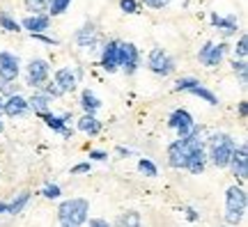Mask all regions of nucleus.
Returning a JSON list of instances; mask_svg holds the SVG:
<instances>
[{
    "instance_id": "2eb2a0df",
    "label": "nucleus",
    "mask_w": 248,
    "mask_h": 227,
    "mask_svg": "<svg viewBox=\"0 0 248 227\" xmlns=\"http://www.w3.org/2000/svg\"><path fill=\"white\" fill-rule=\"evenodd\" d=\"M212 26L216 28L223 37H232V35H237V30H239V21H237V16H218V14L214 12Z\"/></svg>"
},
{
    "instance_id": "1a4fd4ad",
    "label": "nucleus",
    "mask_w": 248,
    "mask_h": 227,
    "mask_svg": "<svg viewBox=\"0 0 248 227\" xmlns=\"http://www.w3.org/2000/svg\"><path fill=\"white\" fill-rule=\"evenodd\" d=\"M51 74V64L46 60H32L28 64V71H26V83L30 88H42Z\"/></svg>"
},
{
    "instance_id": "ea45409f",
    "label": "nucleus",
    "mask_w": 248,
    "mask_h": 227,
    "mask_svg": "<svg viewBox=\"0 0 248 227\" xmlns=\"http://www.w3.org/2000/svg\"><path fill=\"white\" fill-rule=\"evenodd\" d=\"M83 172H90V163H78L71 167V175H83Z\"/></svg>"
},
{
    "instance_id": "f3484780",
    "label": "nucleus",
    "mask_w": 248,
    "mask_h": 227,
    "mask_svg": "<svg viewBox=\"0 0 248 227\" xmlns=\"http://www.w3.org/2000/svg\"><path fill=\"white\" fill-rule=\"evenodd\" d=\"M97 28H94V23H85L83 28H78V32H76V44L80 46V48H94V44H97Z\"/></svg>"
},
{
    "instance_id": "bb28decb",
    "label": "nucleus",
    "mask_w": 248,
    "mask_h": 227,
    "mask_svg": "<svg viewBox=\"0 0 248 227\" xmlns=\"http://www.w3.org/2000/svg\"><path fill=\"white\" fill-rule=\"evenodd\" d=\"M0 28H5L7 32H21V26L9 16L7 12H2V14H0Z\"/></svg>"
},
{
    "instance_id": "a19ab883",
    "label": "nucleus",
    "mask_w": 248,
    "mask_h": 227,
    "mask_svg": "<svg viewBox=\"0 0 248 227\" xmlns=\"http://www.w3.org/2000/svg\"><path fill=\"white\" fill-rule=\"evenodd\" d=\"M90 227H110V225L104 218H92L90 220Z\"/></svg>"
},
{
    "instance_id": "9b49d317",
    "label": "nucleus",
    "mask_w": 248,
    "mask_h": 227,
    "mask_svg": "<svg viewBox=\"0 0 248 227\" xmlns=\"http://www.w3.org/2000/svg\"><path fill=\"white\" fill-rule=\"evenodd\" d=\"M228 167L232 170L234 177H239L241 182H246V177H248V147H246V142L239 145V147H234L232 158H230V166Z\"/></svg>"
},
{
    "instance_id": "a878e982",
    "label": "nucleus",
    "mask_w": 248,
    "mask_h": 227,
    "mask_svg": "<svg viewBox=\"0 0 248 227\" xmlns=\"http://www.w3.org/2000/svg\"><path fill=\"white\" fill-rule=\"evenodd\" d=\"M71 5V0H48V14L51 16H60L67 12V7Z\"/></svg>"
},
{
    "instance_id": "6e6552de",
    "label": "nucleus",
    "mask_w": 248,
    "mask_h": 227,
    "mask_svg": "<svg viewBox=\"0 0 248 227\" xmlns=\"http://www.w3.org/2000/svg\"><path fill=\"white\" fill-rule=\"evenodd\" d=\"M228 53V44H214V42H207V44L200 48L198 53V60L202 62L204 67H218Z\"/></svg>"
},
{
    "instance_id": "20e7f679",
    "label": "nucleus",
    "mask_w": 248,
    "mask_h": 227,
    "mask_svg": "<svg viewBox=\"0 0 248 227\" xmlns=\"http://www.w3.org/2000/svg\"><path fill=\"white\" fill-rule=\"evenodd\" d=\"M246 191L241 186H230L225 193V220L228 225H239L244 216H246Z\"/></svg>"
},
{
    "instance_id": "a18cd8bd",
    "label": "nucleus",
    "mask_w": 248,
    "mask_h": 227,
    "mask_svg": "<svg viewBox=\"0 0 248 227\" xmlns=\"http://www.w3.org/2000/svg\"><path fill=\"white\" fill-rule=\"evenodd\" d=\"M0 213H7V202H0Z\"/></svg>"
},
{
    "instance_id": "7c9ffc66",
    "label": "nucleus",
    "mask_w": 248,
    "mask_h": 227,
    "mask_svg": "<svg viewBox=\"0 0 248 227\" xmlns=\"http://www.w3.org/2000/svg\"><path fill=\"white\" fill-rule=\"evenodd\" d=\"M234 53H237L239 60H246V55H248V37L246 35L239 37V44L234 46Z\"/></svg>"
},
{
    "instance_id": "a211bd4d",
    "label": "nucleus",
    "mask_w": 248,
    "mask_h": 227,
    "mask_svg": "<svg viewBox=\"0 0 248 227\" xmlns=\"http://www.w3.org/2000/svg\"><path fill=\"white\" fill-rule=\"evenodd\" d=\"M101 67L108 71V74H115L120 69V64H117V42H108L104 46V53H101Z\"/></svg>"
},
{
    "instance_id": "5701e85b",
    "label": "nucleus",
    "mask_w": 248,
    "mask_h": 227,
    "mask_svg": "<svg viewBox=\"0 0 248 227\" xmlns=\"http://www.w3.org/2000/svg\"><path fill=\"white\" fill-rule=\"evenodd\" d=\"M28 202H30V193H28V191H21V193L16 195V197H14V200H12V202L7 204V213H12V216L21 213V211L26 209Z\"/></svg>"
},
{
    "instance_id": "39448f33",
    "label": "nucleus",
    "mask_w": 248,
    "mask_h": 227,
    "mask_svg": "<svg viewBox=\"0 0 248 227\" xmlns=\"http://www.w3.org/2000/svg\"><path fill=\"white\" fill-rule=\"evenodd\" d=\"M147 67H150L152 74L156 76H170L172 71L177 69L175 60L168 55V51H163L161 46H154L150 51V58H147Z\"/></svg>"
},
{
    "instance_id": "2f4dec72",
    "label": "nucleus",
    "mask_w": 248,
    "mask_h": 227,
    "mask_svg": "<svg viewBox=\"0 0 248 227\" xmlns=\"http://www.w3.org/2000/svg\"><path fill=\"white\" fill-rule=\"evenodd\" d=\"M26 2V7L30 9V12H35V14H42V9H46V5H48V0H23Z\"/></svg>"
},
{
    "instance_id": "4c0bfd02",
    "label": "nucleus",
    "mask_w": 248,
    "mask_h": 227,
    "mask_svg": "<svg viewBox=\"0 0 248 227\" xmlns=\"http://www.w3.org/2000/svg\"><path fill=\"white\" fill-rule=\"evenodd\" d=\"M232 69L237 71V74H246V71H248L246 60H234V62H232Z\"/></svg>"
},
{
    "instance_id": "4468645a",
    "label": "nucleus",
    "mask_w": 248,
    "mask_h": 227,
    "mask_svg": "<svg viewBox=\"0 0 248 227\" xmlns=\"http://www.w3.org/2000/svg\"><path fill=\"white\" fill-rule=\"evenodd\" d=\"M53 83L62 90V94H64V92H71V90H76V83H78V71L71 69V67H62V69L55 71Z\"/></svg>"
},
{
    "instance_id": "b1692460",
    "label": "nucleus",
    "mask_w": 248,
    "mask_h": 227,
    "mask_svg": "<svg viewBox=\"0 0 248 227\" xmlns=\"http://www.w3.org/2000/svg\"><path fill=\"white\" fill-rule=\"evenodd\" d=\"M117 227H142L140 213L138 211H124V213H120Z\"/></svg>"
},
{
    "instance_id": "f8f14e48",
    "label": "nucleus",
    "mask_w": 248,
    "mask_h": 227,
    "mask_svg": "<svg viewBox=\"0 0 248 227\" xmlns=\"http://www.w3.org/2000/svg\"><path fill=\"white\" fill-rule=\"evenodd\" d=\"M42 120H44V124L48 126V129H53L55 133H60V136H64V138H71L74 136V129H69L67 124L71 122V115L64 113V115H53L51 110L44 115H39Z\"/></svg>"
},
{
    "instance_id": "423d86ee",
    "label": "nucleus",
    "mask_w": 248,
    "mask_h": 227,
    "mask_svg": "<svg viewBox=\"0 0 248 227\" xmlns=\"http://www.w3.org/2000/svg\"><path fill=\"white\" fill-rule=\"evenodd\" d=\"M138 60H140V53L131 42H117V64L126 76H131L138 69Z\"/></svg>"
},
{
    "instance_id": "c9c22d12",
    "label": "nucleus",
    "mask_w": 248,
    "mask_h": 227,
    "mask_svg": "<svg viewBox=\"0 0 248 227\" xmlns=\"http://www.w3.org/2000/svg\"><path fill=\"white\" fill-rule=\"evenodd\" d=\"M142 2H145L147 7H152V9H163L170 0H142Z\"/></svg>"
},
{
    "instance_id": "f03ea898",
    "label": "nucleus",
    "mask_w": 248,
    "mask_h": 227,
    "mask_svg": "<svg viewBox=\"0 0 248 227\" xmlns=\"http://www.w3.org/2000/svg\"><path fill=\"white\" fill-rule=\"evenodd\" d=\"M90 202L85 197H71L58 207V223L60 227H83L88 223Z\"/></svg>"
},
{
    "instance_id": "72a5a7b5",
    "label": "nucleus",
    "mask_w": 248,
    "mask_h": 227,
    "mask_svg": "<svg viewBox=\"0 0 248 227\" xmlns=\"http://www.w3.org/2000/svg\"><path fill=\"white\" fill-rule=\"evenodd\" d=\"M120 7H122V12H126V14H136V12H138V2H136V0H120Z\"/></svg>"
},
{
    "instance_id": "79ce46f5",
    "label": "nucleus",
    "mask_w": 248,
    "mask_h": 227,
    "mask_svg": "<svg viewBox=\"0 0 248 227\" xmlns=\"http://www.w3.org/2000/svg\"><path fill=\"white\" fill-rule=\"evenodd\" d=\"M186 218H188V220H193V223H195V220H198V218H200V216H198V211H195V209H191V207H186Z\"/></svg>"
},
{
    "instance_id": "aec40b11",
    "label": "nucleus",
    "mask_w": 248,
    "mask_h": 227,
    "mask_svg": "<svg viewBox=\"0 0 248 227\" xmlns=\"http://www.w3.org/2000/svg\"><path fill=\"white\" fill-rule=\"evenodd\" d=\"M48 106H51V99H48L46 94H42V92H35V94L28 99V108H30L35 115L48 113Z\"/></svg>"
},
{
    "instance_id": "e433bc0d",
    "label": "nucleus",
    "mask_w": 248,
    "mask_h": 227,
    "mask_svg": "<svg viewBox=\"0 0 248 227\" xmlns=\"http://www.w3.org/2000/svg\"><path fill=\"white\" fill-rule=\"evenodd\" d=\"M108 151H99V149H90V161H106Z\"/></svg>"
},
{
    "instance_id": "37998d69",
    "label": "nucleus",
    "mask_w": 248,
    "mask_h": 227,
    "mask_svg": "<svg viewBox=\"0 0 248 227\" xmlns=\"http://www.w3.org/2000/svg\"><path fill=\"white\" fill-rule=\"evenodd\" d=\"M246 80H248L246 74H239V83H241V88H246Z\"/></svg>"
},
{
    "instance_id": "393cba45",
    "label": "nucleus",
    "mask_w": 248,
    "mask_h": 227,
    "mask_svg": "<svg viewBox=\"0 0 248 227\" xmlns=\"http://www.w3.org/2000/svg\"><path fill=\"white\" fill-rule=\"evenodd\" d=\"M188 92H191L193 96H200V99H202V101H207L209 106H216V104H218V96L214 94L212 90L202 88V85H195V88H193V90H188Z\"/></svg>"
},
{
    "instance_id": "49530a36",
    "label": "nucleus",
    "mask_w": 248,
    "mask_h": 227,
    "mask_svg": "<svg viewBox=\"0 0 248 227\" xmlns=\"http://www.w3.org/2000/svg\"><path fill=\"white\" fill-rule=\"evenodd\" d=\"M0 133H2V108H0Z\"/></svg>"
},
{
    "instance_id": "7ed1b4c3",
    "label": "nucleus",
    "mask_w": 248,
    "mask_h": 227,
    "mask_svg": "<svg viewBox=\"0 0 248 227\" xmlns=\"http://www.w3.org/2000/svg\"><path fill=\"white\" fill-rule=\"evenodd\" d=\"M237 147V142L232 140V136L228 133H214L207 140V161H212L216 167H228L230 166L232 151Z\"/></svg>"
},
{
    "instance_id": "c03bdc74",
    "label": "nucleus",
    "mask_w": 248,
    "mask_h": 227,
    "mask_svg": "<svg viewBox=\"0 0 248 227\" xmlns=\"http://www.w3.org/2000/svg\"><path fill=\"white\" fill-rule=\"evenodd\" d=\"M239 113H241V117H246V113H248V108H246V104H241V106H239Z\"/></svg>"
},
{
    "instance_id": "f704fd0d",
    "label": "nucleus",
    "mask_w": 248,
    "mask_h": 227,
    "mask_svg": "<svg viewBox=\"0 0 248 227\" xmlns=\"http://www.w3.org/2000/svg\"><path fill=\"white\" fill-rule=\"evenodd\" d=\"M0 92H2L5 96L18 94V85H14V83H2V80H0Z\"/></svg>"
},
{
    "instance_id": "412c9836",
    "label": "nucleus",
    "mask_w": 248,
    "mask_h": 227,
    "mask_svg": "<svg viewBox=\"0 0 248 227\" xmlns=\"http://www.w3.org/2000/svg\"><path fill=\"white\" fill-rule=\"evenodd\" d=\"M80 108L85 110V115H94L101 108V101L97 99L94 92H90V90H83L80 92Z\"/></svg>"
},
{
    "instance_id": "58836bf2",
    "label": "nucleus",
    "mask_w": 248,
    "mask_h": 227,
    "mask_svg": "<svg viewBox=\"0 0 248 227\" xmlns=\"http://www.w3.org/2000/svg\"><path fill=\"white\" fill-rule=\"evenodd\" d=\"M32 39H37V42H44V44H51V46H58V39H53V37H46V35H30Z\"/></svg>"
},
{
    "instance_id": "6ab92c4d",
    "label": "nucleus",
    "mask_w": 248,
    "mask_h": 227,
    "mask_svg": "<svg viewBox=\"0 0 248 227\" xmlns=\"http://www.w3.org/2000/svg\"><path fill=\"white\" fill-rule=\"evenodd\" d=\"M204 167H207V151L204 149H195L191 158H188V163H186V170L191 175H202Z\"/></svg>"
},
{
    "instance_id": "4be33fe9",
    "label": "nucleus",
    "mask_w": 248,
    "mask_h": 227,
    "mask_svg": "<svg viewBox=\"0 0 248 227\" xmlns=\"http://www.w3.org/2000/svg\"><path fill=\"white\" fill-rule=\"evenodd\" d=\"M78 131L88 133V136H97L101 131V122H99L94 115H83L78 120Z\"/></svg>"
},
{
    "instance_id": "c85d7f7f",
    "label": "nucleus",
    "mask_w": 248,
    "mask_h": 227,
    "mask_svg": "<svg viewBox=\"0 0 248 227\" xmlns=\"http://www.w3.org/2000/svg\"><path fill=\"white\" fill-rule=\"evenodd\" d=\"M195 85H200V80L198 78H179L172 90H175V92H188V90H193Z\"/></svg>"
},
{
    "instance_id": "473e14b6",
    "label": "nucleus",
    "mask_w": 248,
    "mask_h": 227,
    "mask_svg": "<svg viewBox=\"0 0 248 227\" xmlns=\"http://www.w3.org/2000/svg\"><path fill=\"white\" fill-rule=\"evenodd\" d=\"M42 94H46L48 99H53V96H62V90L55 85V83H48V85H42Z\"/></svg>"
},
{
    "instance_id": "ddd939ff",
    "label": "nucleus",
    "mask_w": 248,
    "mask_h": 227,
    "mask_svg": "<svg viewBox=\"0 0 248 227\" xmlns=\"http://www.w3.org/2000/svg\"><path fill=\"white\" fill-rule=\"evenodd\" d=\"M30 113V108H28V99H23L21 94H12L7 96L5 101H2V115H7V117H26Z\"/></svg>"
},
{
    "instance_id": "dca6fc26",
    "label": "nucleus",
    "mask_w": 248,
    "mask_h": 227,
    "mask_svg": "<svg viewBox=\"0 0 248 227\" xmlns=\"http://www.w3.org/2000/svg\"><path fill=\"white\" fill-rule=\"evenodd\" d=\"M51 18L46 14H35V16H26L21 21V30H28L30 35H42L44 30H48Z\"/></svg>"
},
{
    "instance_id": "f257e3e1",
    "label": "nucleus",
    "mask_w": 248,
    "mask_h": 227,
    "mask_svg": "<svg viewBox=\"0 0 248 227\" xmlns=\"http://www.w3.org/2000/svg\"><path fill=\"white\" fill-rule=\"evenodd\" d=\"M195 149H204V129L195 124L193 131L188 133L186 138H177L175 142L168 145V163L170 167L177 170H186V163Z\"/></svg>"
},
{
    "instance_id": "0eeeda50",
    "label": "nucleus",
    "mask_w": 248,
    "mask_h": 227,
    "mask_svg": "<svg viewBox=\"0 0 248 227\" xmlns=\"http://www.w3.org/2000/svg\"><path fill=\"white\" fill-rule=\"evenodd\" d=\"M168 126L177 131L179 138H186L188 133L193 131L195 120H193V115L188 113V110H184V108H177L175 113H170V117H168Z\"/></svg>"
},
{
    "instance_id": "de8ad7c7",
    "label": "nucleus",
    "mask_w": 248,
    "mask_h": 227,
    "mask_svg": "<svg viewBox=\"0 0 248 227\" xmlns=\"http://www.w3.org/2000/svg\"><path fill=\"white\" fill-rule=\"evenodd\" d=\"M0 108H2V99H0Z\"/></svg>"
},
{
    "instance_id": "c756f323",
    "label": "nucleus",
    "mask_w": 248,
    "mask_h": 227,
    "mask_svg": "<svg viewBox=\"0 0 248 227\" xmlns=\"http://www.w3.org/2000/svg\"><path fill=\"white\" fill-rule=\"evenodd\" d=\"M42 195H44L46 200H55V197L62 195V191H60V186H55V183H46L44 188H42Z\"/></svg>"
},
{
    "instance_id": "cd10ccee",
    "label": "nucleus",
    "mask_w": 248,
    "mask_h": 227,
    "mask_svg": "<svg viewBox=\"0 0 248 227\" xmlns=\"http://www.w3.org/2000/svg\"><path fill=\"white\" fill-rule=\"evenodd\" d=\"M138 170H140V172H142L145 177H156V175H159L156 166L152 163L150 158H140V161H138Z\"/></svg>"
},
{
    "instance_id": "9d476101",
    "label": "nucleus",
    "mask_w": 248,
    "mask_h": 227,
    "mask_svg": "<svg viewBox=\"0 0 248 227\" xmlns=\"http://www.w3.org/2000/svg\"><path fill=\"white\" fill-rule=\"evenodd\" d=\"M18 64H21V62H18V58L14 55V53L0 51V80H2V83H12V80H16L18 71H21Z\"/></svg>"
}]
</instances>
